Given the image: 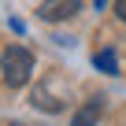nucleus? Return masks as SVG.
Masks as SVG:
<instances>
[{
  "label": "nucleus",
  "instance_id": "7ed1b4c3",
  "mask_svg": "<svg viewBox=\"0 0 126 126\" xmlns=\"http://www.w3.org/2000/svg\"><path fill=\"white\" fill-rule=\"evenodd\" d=\"M100 115H104V96H93V100H85V104L74 111L71 126H96V122H100Z\"/></svg>",
  "mask_w": 126,
  "mask_h": 126
},
{
  "label": "nucleus",
  "instance_id": "f257e3e1",
  "mask_svg": "<svg viewBox=\"0 0 126 126\" xmlns=\"http://www.w3.org/2000/svg\"><path fill=\"white\" fill-rule=\"evenodd\" d=\"M30 74H33V56H30V48L8 45L4 56H0V78H4V85L19 89V85L30 82Z\"/></svg>",
  "mask_w": 126,
  "mask_h": 126
},
{
  "label": "nucleus",
  "instance_id": "f03ea898",
  "mask_svg": "<svg viewBox=\"0 0 126 126\" xmlns=\"http://www.w3.org/2000/svg\"><path fill=\"white\" fill-rule=\"evenodd\" d=\"M78 0H45V4L37 8V15L45 19V22H63V19H74L78 15Z\"/></svg>",
  "mask_w": 126,
  "mask_h": 126
},
{
  "label": "nucleus",
  "instance_id": "423d86ee",
  "mask_svg": "<svg viewBox=\"0 0 126 126\" xmlns=\"http://www.w3.org/2000/svg\"><path fill=\"white\" fill-rule=\"evenodd\" d=\"M93 4H96V8H104V4H108V0H93Z\"/></svg>",
  "mask_w": 126,
  "mask_h": 126
},
{
  "label": "nucleus",
  "instance_id": "20e7f679",
  "mask_svg": "<svg viewBox=\"0 0 126 126\" xmlns=\"http://www.w3.org/2000/svg\"><path fill=\"white\" fill-rule=\"evenodd\" d=\"M93 63H96V67H100L104 74H119V59H115V52H111V48L96 52V56H93Z\"/></svg>",
  "mask_w": 126,
  "mask_h": 126
},
{
  "label": "nucleus",
  "instance_id": "39448f33",
  "mask_svg": "<svg viewBox=\"0 0 126 126\" xmlns=\"http://www.w3.org/2000/svg\"><path fill=\"white\" fill-rule=\"evenodd\" d=\"M115 15H119V19L126 22V0H115Z\"/></svg>",
  "mask_w": 126,
  "mask_h": 126
}]
</instances>
